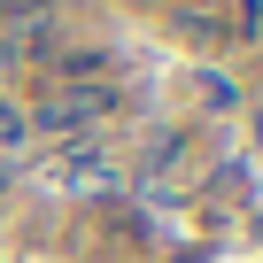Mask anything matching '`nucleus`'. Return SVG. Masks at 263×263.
<instances>
[{
	"label": "nucleus",
	"mask_w": 263,
	"mask_h": 263,
	"mask_svg": "<svg viewBox=\"0 0 263 263\" xmlns=\"http://www.w3.org/2000/svg\"><path fill=\"white\" fill-rule=\"evenodd\" d=\"M116 108L108 85H54L39 108H31V132H54V140H78V132H93L101 116Z\"/></svg>",
	"instance_id": "1"
},
{
	"label": "nucleus",
	"mask_w": 263,
	"mask_h": 263,
	"mask_svg": "<svg viewBox=\"0 0 263 263\" xmlns=\"http://www.w3.org/2000/svg\"><path fill=\"white\" fill-rule=\"evenodd\" d=\"M194 93H201L209 108H232V101H240V85H232L224 70H201V78H194Z\"/></svg>",
	"instance_id": "2"
},
{
	"label": "nucleus",
	"mask_w": 263,
	"mask_h": 263,
	"mask_svg": "<svg viewBox=\"0 0 263 263\" xmlns=\"http://www.w3.org/2000/svg\"><path fill=\"white\" fill-rule=\"evenodd\" d=\"M224 16H232V31H255L263 24V0H224Z\"/></svg>",
	"instance_id": "3"
}]
</instances>
